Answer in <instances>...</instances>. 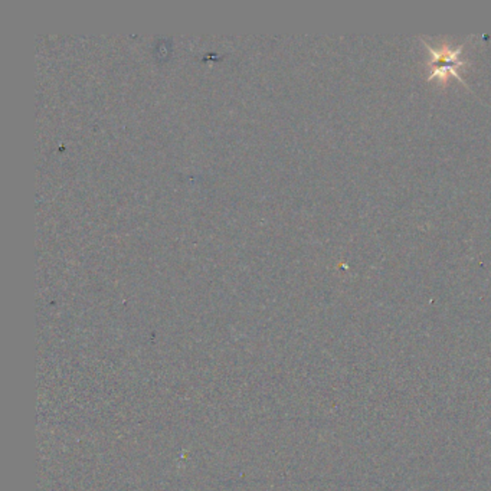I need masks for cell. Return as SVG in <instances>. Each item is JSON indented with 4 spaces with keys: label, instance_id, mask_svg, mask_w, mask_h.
Listing matches in <instances>:
<instances>
[{
    "label": "cell",
    "instance_id": "cell-1",
    "mask_svg": "<svg viewBox=\"0 0 491 491\" xmlns=\"http://www.w3.org/2000/svg\"><path fill=\"white\" fill-rule=\"evenodd\" d=\"M421 41L425 44L428 52H429V61H428V67H429V77L428 79L431 81L432 78H438L445 81L450 75L457 78V81H459L461 84H464L466 86L467 82L461 78V75L458 74V68L467 65V61L459 60V53L461 51L464 49V45H459L457 48H451L448 45H441V48H432L424 38H421Z\"/></svg>",
    "mask_w": 491,
    "mask_h": 491
}]
</instances>
